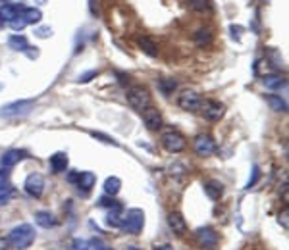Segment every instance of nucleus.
Returning <instances> with one entry per match:
<instances>
[{
	"label": "nucleus",
	"mask_w": 289,
	"mask_h": 250,
	"mask_svg": "<svg viewBox=\"0 0 289 250\" xmlns=\"http://www.w3.org/2000/svg\"><path fill=\"white\" fill-rule=\"evenodd\" d=\"M122 221H124V217H122V204L116 202L112 208H108L106 223H108L110 227H122Z\"/></svg>",
	"instance_id": "obj_17"
},
{
	"label": "nucleus",
	"mask_w": 289,
	"mask_h": 250,
	"mask_svg": "<svg viewBox=\"0 0 289 250\" xmlns=\"http://www.w3.org/2000/svg\"><path fill=\"white\" fill-rule=\"evenodd\" d=\"M201 108H203V114H205V118L208 122H218L226 112L224 104L218 102V100H207V102L201 104Z\"/></svg>",
	"instance_id": "obj_10"
},
{
	"label": "nucleus",
	"mask_w": 289,
	"mask_h": 250,
	"mask_svg": "<svg viewBox=\"0 0 289 250\" xmlns=\"http://www.w3.org/2000/svg\"><path fill=\"white\" fill-rule=\"evenodd\" d=\"M154 250H173V247L172 245H156Z\"/></svg>",
	"instance_id": "obj_42"
},
{
	"label": "nucleus",
	"mask_w": 289,
	"mask_h": 250,
	"mask_svg": "<svg viewBox=\"0 0 289 250\" xmlns=\"http://www.w3.org/2000/svg\"><path fill=\"white\" fill-rule=\"evenodd\" d=\"M25 25H27V23H25L21 18H16V19H12V21H10V27H12L14 31H23V29H25Z\"/></svg>",
	"instance_id": "obj_33"
},
{
	"label": "nucleus",
	"mask_w": 289,
	"mask_h": 250,
	"mask_svg": "<svg viewBox=\"0 0 289 250\" xmlns=\"http://www.w3.org/2000/svg\"><path fill=\"white\" fill-rule=\"evenodd\" d=\"M175 89H177V81H175V79L166 77V79H160V81H158V90H160L164 96H170Z\"/></svg>",
	"instance_id": "obj_26"
},
{
	"label": "nucleus",
	"mask_w": 289,
	"mask_h": 250,
	"mask_svg": "<svg viewBox=\"0 0 289 250\" xmlns=\"http://www.w3.org/2000/svg\"><path fill=\"white\" fill-rule=\"evenodd\" d=\"M125 98H127V104L137 112H143L147 106H151V94L145 87H131Z\"/></svg>",
	"instance_id": "obj_3"
},
{
	"label": "nucleus",
	"mask_w": 289,
	"mask_h": 250,
	"mask_svg": "<svg viewBox=\"0 0 289 250\" xmlns=\"http://www.w3.org/2000/svg\"><path fill=\"white\" fill-rule=\"evenodd\" d=\"M4 189H12L10 187V175H8V171H0V191H4Z\"/></svg>",
	"instance_id": "obj_32"
},
{
	"label": "nucleus",
	"mask_w": 289,
	"mask_h": 250,
	"mask_svg": "<svg viewBox=\"0 0 289 250\" xmlns=\"http://www.w3.org/2000/svg\"><path fill=\"white\" fill-rule=\"evenodd\" d=\"M12 249V245H10V241H8V237L4 239V237H0V250H10Z\"/></svg>",
	"instance_id": "obj_41"
},
{
	"label": "nucleus",
	"mask_w": 289,
	"mask_h": 250,
	"mask_svg": "<svg viewBox=\"0 0 289 250\" xmlns=\"http://www.w3.org/2000/svg\"><path fill=\"white\" fill-rule=\"evenodd\" d=\"M23 187H25V193H27L29 196L41 198L42 191H44V177H42L41 173H31V175H27Z\"/></svg>",
	"instance_id": "obj_8"
},
{
	"label": "nucleus",
	"mask_w": 289,
	"mask_h": 250,
	"mask_svg": "<svg viewBox=\"0 0 289 250\" xmlns=\"http://www.w3.org/2000/svg\"><path fill=\"white\" fill-rule=\"evenodd\" d=\"M264 85H266V89L276 90V89H282V87L286 85V79L280 77V75H266V77H264Z\"/></svg>",
	"instance_id": "obj_27"
},
{
	"label": "nucleus",
	"mask_w": 289,
	"mask_h": 250,
	"mask_svg": "<svg viewBox=\"0 0 289 250\" xmlns=\"http://www.w3.org/2000/svg\"><path fill=\"white\" fill-rule=\"evenodd\" d=\"M48 164H50L52 173H64V171L68 169L70 160H68V154H66V152H56V154H52V156H50Z\"/></svg>",
	"instance_id": "obj_13"
},
{
	"label": "nucleus",
	"mask_w": 289,
	"mask_h": 250,
	"mask_svg": "<svg viewBox=\"0 0 289 250\" xmlns=\"http://www.w3.org/2000/svg\"><path fill=\"white\" fill-rule=\"evenodd\" d=\"M35 35L41 37V39H46V37L52 35V29L50 27H39V29H35Z\"/></svg>",
	"instance_id": "obj_37"
},
{
	"label": "nucleus",
	"mask_w": 289,
	"mask_h": 250,
	"mask_svg": "<svg viewBox=\"0 0 289 250\" xmlns=\"http://www.w3.org/2000/svg\"><path fill=\"white\" fill-rule=\"evenodd\" d=\"M189 6L195 12H207L210 10V0H189Z\"/></svg>",
	"instance_id": "obj_28"
},
{
	"label": "nucleus",
	"mask_w": 289,
	"mask_h": 250,
	"mask_svg": "<svg viewBox=\"0 0 289 250\" xmlns=\"http://www.w3.org/2000/svg\"><path fill=\"white\" fill-rule=\"evenodd\" d=\"M8 46H10L12 50H18V52H27L29 42H27V39H25L23 35H12V37L8 39Z\"/></svg>",
	"instance_id": "obj_21"
},
{
	"label": "nucleus",
	"mask_w": 289,
	"mask_h": 250,
	"mask_svg": "<svg viewBox=\"0 0 289 250\" xmlns=\"http://www.w3.org/2000/svg\"><path fill=\"white\" fill-rule=\"evenodd\" d=\"M95 250H112V249H108V247H104V245H98Z\"/></svg>",
	"instance_id": "obj_43"
},
{
	"label": "nucleus",
	"mask_w": 289,
	"mask_h": 250,
	"mask_svg": "<svg viewBox=\"0 0 289 250\" xmlns=\"http://www.w3.org/2000/svg\"><path fill=\"white\" fill-rule=\"evenodd\" d=\"M288 215H289V210H288V208H286V210H284V212H282V214H280V223L284 225V229H286V231H288V229H289Z\"/></svg>",
	"instance_id": "obj_39"
},
{
	"label": "nucleus",
	"mask_w": 289,
	"mask_h": 250,
	"mask_svg": "<svg viewBox=\"0 0 289 250\" xmlns=\"http://www.w3.org/2000/svg\"><path fill=\"white\" fill-rule=\"evenodd\" d=\"M91 135H93L95 139H98L100 143H104V144H112V146H118V141H114L112 137H108V135H104V133H98V131H91Z\"/></svg>",
	"instance_id": "obj_29"
},
{
	"label": "nucleus",
	"mask_w": 289,
	"mask_h": 250,
	"mask_svg": "<svg viewBox=\"0 0 289 250\" xmlns=\"http://www.w3.org/2000/svg\"><path fill=\"white\" fill-rule=\"evenodd\" d=\"M129 250H141V249H133V247H131V249H129Z\"/></svg>",
	"instance_id": "obj_45"
},
{
	"label": "nucleus",
	"mask_w": 289,
	"mask_h": 250,
	"mask_svg": "<svg viewBox=\"0 0 289 250\" xmlns=\"http://www.w3.org/2000/svg\"><path fill=\"white\" fill-rule=\"evenodd\" d=\"M2 23H4V19H2V18H0V25H2Z\"/></svg>",
	"instance_id": "obj_44"
},
{
	"label": "nucleus",
	"mask_w": 289,
	"mask_h": 250,
	"mask_svg": "<svg viewBox=\"0 0 289 250\" xmlns=\"http://www.w3.org/2000/svg\"><path fill=\"white\" fill-rule=\"evenodd\" d=\"M122 191V181H120V177H108L106 181H104V195H108V196H116L118 193Z\"/></svg>",
	"instance_id": "obj_20"
},
{
	"label": "nucleus",
	"mask_w": 289,
	"mask_h": 250,
	"mask_svg": "<svg viewBox=\"0 0 289 250\" xmlns=\"http://www.w3.org/2000/svg\"><path fill=\"white\" fill-rule=\"evenodd\" d=\"M266 100H268V104H270V108H272L274 112H286V110H288L286 100H284L282 96H278V94H268Z\"/></svg>",
	"instance_id": "obj_24"
},
{
	"label": "nucleus",
	"mask_w": 289,
	"mask_h": 250,
	"mask_svg": "<svg viewBox=\"0 0 289 250\" xmlns=\"http://www.w3.org/2000/svg\"><path fill=\"white\" fill-rule=\"evenodd\" d=\"M21 19H23L27 25H29V23H33V25H35V23H39V21L42 19V12L39 10V8H25V10H23Z\"/></svg>",
	"instance_id": "obj_23"
},
{
	"label": "nucleus",
	"mask_w": 289,
	"mask_h": 250,
	"mask_svg": "<svg viewBox=\"0 0 289 250\" xmlns=\"http://www.w3.org/2000/svg\"><path fill=\"white\" fill-rule=\"evenodd\" d=\"M95 183H96V175H95L93 171H79L76 185H77L79 189H83V193H89V191L95 187Z\"/></svg>",
	"instance_id": "obj_15"
},
{
	"label": "nucleus",
	"mask_w": 289,
	"mask_h": 250,
	"mask_svg": "<svg viewBox=\"0 0 289 250\" xmlns=\"http://www.w3.org/2000/svg\"><path fill=\"white\" fill-rule=\"evenodd\" d=\"M195 237L203 249H214L218 245V233L212 227H199L195 231Z\"/></svg>",
	"instance_id": "obj_9"
},
{
	"label": "nucleus",
	"mask_w": 289,
	"mask_h": 250,
	"mask_svg": "<svg viewBox=\"0 0 289 250\" xmlns=\"http://www.w3.org/2000/svg\"><path fill=\"white\" fill-rule=\"evenodd\" d=\"M168 225H170V229H172L175 235H185V233H187L185 217H183L179 212H170V214H168Z\"/></svg>",
	"instance_id": "obj_12"
},
{
	"label": "nucleus",
	"mask_w": 289,
	"mask_h": 250,
	"mask_svg": "<svg viewBox=\"0 0 289 250\" xmlns=\"http://www.w3.org/2000/svg\"><path fill=\"white\" fill-rule=\"evenodd\" d=\"M145 225V212L141 208H131L127 210L124 221H122V229L129 235H139L143 231Z\"/></svg>",
	"instance_id": "obj_2"
},
{
	"label": "nucleus",
	"mask_w": 289,
	"mask_h": 250,
	"mask_svg": "<svg viewBox=\"0 0 289 250\" xmlns=\"http://www.w3.org/2000/svg\"><path fill=\"white\" fill-rule=\"evenodd\" d=\"M137 46L145 52V54H149V56H158V44H156V41L154 39H151V37H139L137 39Z\"/></svg>",
	"instance_id": "obj_16"
},
{
	"label": "nucleus",
	"mask_w": 289,
	"mask_h": 250,
	"mask_svg": "<svg viewBox=\"0 0 289 250\" xmlns=\"http://www.w3.org/2000/svg\"><path fill=\"white\" fill-rule=\"evenodd\" d=\"M193 39L197 42V46H208V44L212 42V31H210L208 27H201V29L195 31Z\"/></svg>",
	"instance_id": "obj_22"
},
{
	"label": "nucleus",
	"mask_w": 289,
	"mask_h": 250,
	"mask_svg": "<svg viewBox=\"0 0 289 250\" xmlns=\"http://www.w3.org/2000/svg\"><path fill=\"white\" fill-rule=\"evenodd\" d=\"M187 169L185 166H181V164H173V166H170V175H181V173H185Z\"/></svg>",
	"instance_id": "obj_38"
},
{
	"label": "nucleus",
	"mask_w": 289,
	"mask_h": 250,
	"mask_svg": "<svg viewBox=\"0 0 289 250\" xmlns=\"http://www.w3.org/2000/svg\"><path fill=\"white\" fill-rule=\"evenodd\" d=\"M91 249V243L87 239H74L72 243V250H89Z\"/></svg>",
	"instance_id": "obj_30"
},
{
	"label": "nucleus",
	"mask_w": 289,
	"mask_h": 250,
	"mask_svg": "<svg viewBox=\"0 0 289 250\" xmlns=\"http://www.w3.org/2000/svg\"><path fill=\"white\" fill-rule=\"evenodd\" d=\"M241 31H243V29H241L239 25H231V33H233V39H237V41H239V39H241Z\"/></svg>",
	"instance_id": "obj_40"
},
{
	"label": "nucleus",
	"mask_w": 289,
	"mask_h": 250,
	"mask_svg": "<svg viewBox=\"0 0 289 250\" xmlns=\"http://www.w3.org/2000/svg\"><path fill=\"white\" fill-rule=\"evenodd\" d=\"M33 108V100H19V102H12L0 108V118H18V116H25L29 114Z\"/></svg>",
	"instance_id": "obj_4"
},
{
	"label": "nucleus",
	"mask_w": 289,
	"mask_h": 250,
	"mask_svg": "<svg viewBox=\"0 0 289 250\" xmlns=\"http://www.w3.org/2000/svg\"><path fill=\"white\" fill-rule=\"evenodd\" d=\"M162 146L168 152L177 154V152H181L185 148V139H183V135H179L175 131H168V133L162 135Z\"/></svg>",
	"instance_id": "obj_6"
},
{
	"label": "nucleus",
	"mask_w": 289,
	"mask_h": 250,
	"mask_svg": "<svg viewBox=\"0 0 289 250\" xmlns=\"http://www.w3.org/2000/svg\"><path fill=\"white\" fill-rule=\"evenodd\" d=\"M18 6H14V4H4L2 8H0V18L4 19V21H12V19H16L18 18Z\"/></svg>",
	"instance_id": "obj_25"
},
{
	"label": "nucleus",
	"mask_w": 289,
	"mask_h": 250,
	"mask_svg": "<svg viewBox=\"0 0 289 250\" xmlns=\"http://www.w3.org/2000/svg\"><path fill=\"white\" fill-rule=\"evenodd\" d=\"M96 75H98V71H96V70H91V71H87V73L79 75V77H77V81H79V83H87V81H91V79H93V77H96Z\"/></svg>",
	"instance_id": "obj_35"
},
{
	"label": "nucleus",
	"mask_w": 289,
	"mask_h": 250,
	"mask_svg": "<svg viewBox=\"0 0 289 250\" xmlns=\"http://www.w3.org/2000/svg\"><path fill=\"white\" fill-rule=\"evenodd\" d=\"M270 58H272V62H274V64H272L274 68H278V70H282V68H284V60L280 58L278 50H274V48H272V50H270Z\"/></svg>",
	"instance_id": "obj_31"
},
{
	"label": "nucleus",
	"mask_w": 289,
	"mask_h": 250,
	"mask_svg": "<svg viewBox=\"0 0 289 250\" xmlns=\"http://www.w3.org/2000/svg\"><path fill=\"white\" fill-rule=\"evenodd\" d=\"M98 204L104 206V208H112V206L116 204V200H114V196H108V195H106V196H102V198L98 200Z\"/></svg>",
	"instance_id": "obj_36"
},
{
	"label": "nucleus",
	"mask_w": 289,
	"mask_h": 250,
	"mask_svg": "<svg viewBox=\"0 0 289 250\" xmlns=\"http://www.w3.org/2000/svg\"><path fill=\"white\" fill-rule=\"evenodd\" d=\"M35 223L44 227V229H50V227H54V225L58 223V219H56L50 212H37V214H35Z\"/></svg>",
	"instance_id": "obj_19"
},
{
	"label": "nucleus",
	"mask_w": 289,
	"mask_h": 250,
	"mask_svg": "<svg viewBox=\"0 0 289 250\" xmlns=\"http://www.w3.org/2000/svg\"><path fill=\"white\" fill-rule=\"evenodd\" d=\"M25 158V152L23 150H18V148H12V150H6L0 158V164L4 167H14L18 162H21Z\"/></svg>",
	"instance_id": "obj_14"
},
{
	"label": "nucleus",
	"mask_w": 289,
	"mask_h": 250,
	"mask_svg": "<svg viewBox=\"0 0 289 250\" xmlns=\"http://www.w3.org/2000/svg\"><path fill=\"white\" fill-rule=\"evenodd\" d=\"M201 104H203V98L195 90H183L177 98V106L185 112H197V110H201Z\"/></svg>",
	"instance_id": "obj_5"
},
{
	"label": "nucleus",
	"mask_w": 289,
	"mask_h": 250,
	"mask_svg": "<svg viewBox=\"0 0 289 250\" xmlns=\"http://www.w3.org/2000/svg\"><path fill=\"white\" fill-rule=\"evenodd\" d=\"M258 177H260V171H258V167L252 166V175L249 177L247 181V189H250V187H254L256 185V181H258Z\"/></svg>",
	"instance_id": "obj_34"
},
{
	"label": "nucleus",
	"mask_w": 289,
	"mask_h": 250,
	"mask_svg": "<svg viewBox=\"0 0 289 250\" xmlns=\"http://www.w3.org/2000/svg\"><path fill=\"white\" fill-rule=\"evenodd\" d=\"M193 148H195V152L199 156L207 158V156H212L216 152V143H214V139L210 135H199L193 141Z\"/></svg>",
	"instance_id": "obj_7"
},
{
	"label": "nucleus",
	"mask_w": 289,
	"mask_h": 250,
	"mask_svg": "<svg viewBox=\"0 0 289 250\" xmlns=\"http://www.w3.org/2000/svg\"><path fill=\"white\" fill-rule=\"evenodd\" d=\"M8 241H10L12 249L23 250L27 249V247H31L33 241H35V229H33V225L21 223V225L14 227L12 233H10V237H8Z\"/></svg>",
	"instance_id": "obj_1"
},
{
	"label": "nucleus",
	"mask_w": 289,
	"mask_h": 250,
	"mask_svg": "<svg viewBox=\"0 0 289 250\" xmlns=\"http://www.w3.org/2000/svg\"><path fill=\"white\" fill-rule=\"evenodd\" d=\"M141 114H143V122H145V125H147L151 131H156V129L162 127V114L158 112V108L147 106Z\"/></svg>",
	"instance_id": "obj_11"
},
{
	"label": "nucleus",
	"mask_w": 289,
	"mask_h": 250,
	"mask_svg": "<svg viewBox=\"0 0 289 250\" xmlns=\"http://www.w3.org/2000/svg\"><path fill=\"white\" fill-rule=\"evenodd\" d=\"M205 193H207L208 198L218 200L222 196V193H224V185L220 181H216V179H210V181L205 183Z\"/></svg>",
	"instance_id": "obj_18"
}]
</instances>
